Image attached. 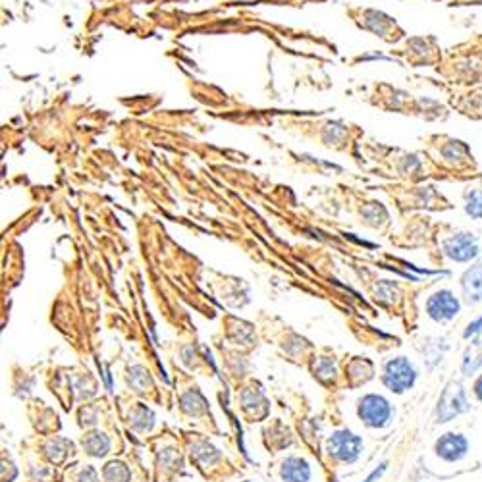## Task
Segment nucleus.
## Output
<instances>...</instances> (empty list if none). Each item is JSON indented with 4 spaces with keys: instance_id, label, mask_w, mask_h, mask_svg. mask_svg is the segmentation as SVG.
<instances>
[{
    "instance_id": "f257e3e1",
    "label": "nucleus",
    "mask_w": 482,
    "mask_h": 482,
    "mask_svg": "<svg viewBox=\"0 0 482 482\" xmlns=\"http://www.w3.org/2000/svg\"><path fill=\"white\" fill-rule=\"evenodd\" d=\"M357 413L366 427H371V429H382V427H388V425H390L393 409L392 403L388 402L384 395L368 393V395H365V398L359 402Z\"/></svg>"
},
{
    "instance_id": "f03ea898",
    "label": "nucleus",
    "mask_w": 482,
    "mask_h": 482,
    "mask_svg": "<svg viewBox=\"0 0 482 482\" xmlns=\"http://www.w3.org/2000/svg\"><path fill=\"white\" fill-rule=\"evenodd\" d=\"M415 380H417V371L407 357H395L386 363L382 382L392 392L403 393L405 390L413 388Z\"/></svg>"
},
{
    "instance_id": "7ed1b4c3",
    "label": "nucleus",
    "mask_w": 482,
    "mask_h": 482,
    "mask_svg": "<svg viewBox=\"0 0 482 482\" xmlns=\"http://www.w3.org/2000/svg\"><path fill=\"white\" fill-rule=\"evenodd\" d=\"M469 409H471V405H469L463 386L459 382H449L442 393L440 402H438V422H449L454 417L467 413Z\"/></svg>"
},
{
    "instance_id": "20e7f679",
    "label": "nucleus",
    "mask_w": 482,
    "mask_h": 482,
    "mask_svg": "<svg viewBox=\"0 0 482 482\" xmlns=\"http://www.w3.org/2000/svg\"><path fill=\"white\" fill-rule=\"evenodd\" d=\"M469 452H471V442L461 432H446L434 444V454L444 463H459L469 456Z\"/></svg>"
},
{
    "instance_id": "39448f33",
    "label": "nucleus",
    "mask_w": 482,
    "mask_h": 482,
    "mask_svg": "<svg viewBox=\"0 0 482 482\" xmlns=\"http://www.w3.org/2000/svg\"><path fill=\"white\" fill-rule=\"evenodd\" d=\"M461 311V303L454 292L449 289H440L427 301V313L434 322L446 324L456 319Z\"/></svg>"
},
{
    "instance_id": "423d86ee",
    "label": "nucleus",
    "mask_w": 482,
    "mask_h": 482,
    "mask_svg": "<svg viewBox=\"0 0 482 482\" xmlns=\"http://www.w3.org/2000/svg\"><path fill=\"white\" fill-rule=\"evenodd\" d=\"M444 253L456 262H471L479 257V241L473 233L459 232L444 241Z\"/></svg>"
},
{
    "instance_id": "0eeeda50",
    "label": "nucleus",
    "mask_w": 482,
    "mask_h": 482,
    "mask_svg": "<svg viewBox=\"0 0 482 482\" xmlns=\"http://www.w3.org/2000/svg\"><path fill=\"white\" fill-rule=\"evenodd\" d=\"M328 449H330V454L336 457V459L351 463V461H355L359 457V454L363 452V440H361L357 434L348 432V430L336 432V434L330 438V442H328Z\"/></svg>"
},
{
    "instance_id": "6e6552de",
    "label": "nucleus",
    "mask_w": 482,
    "mask_h": 482,
    "mask_svg": "<svg viewBox=\"0 0 482 482\" xmlns=\"http://www.w3.org/2000/svg\"><path fill=\"white\" fill-rule=\"evenodd\" d=\"M461 289L467 305H476L482 301V260L469 268L461 276Z\"/></svg>"
},
{
    "instance_id": "1a4fd4ad",
    "label": "nucleus",
    "mask_w": 482,
    "mask_h": 482,
    "mask_svg": "<svg viewBox=\"0 0 482 482\" xmlns=\"http://www.w3.org/2000/svg\"><path fill=\"white\" fill-rule=\"evenodd\" d=\"M282 479L284 482H307L311 479V467L305 459L289 457L282 465Z\"/></svg>"
},
{
    "instance_id": "9d476101",
    "label": "nucleus",
    "mask_w": 482,
    "mask_h": 482,
    "mask_svg": "<svg viewBox=\"0 0 482 482\" xmlns=\"http://www.w3.org/2000/svg\"><path fill=\"white\" fill-rule=\"evenodd\" d=\"M481 366H482V341H471V348L467 349V353H465L461 371H463L465 376H471L474 375Z\"/></svg>"
},
{
    "instance_id": "9b49d317",
    "label": "nucleus",
    "mask_w": 482,
    "mask_h": 482,
    "mask_svg": "<svg viewBox=\"0 0 482 482\" xmlns=\"http://www.w3.org/2000/svg\"><path fill=\"white\" fill-rule=\"evenodd\" d=\"M465 213L474 218V220H482V191L481 189H471L465 193Z\"/></svg>"
},
{
    "instance_id": "f8f14e48",
    "label": "nucleus",
    "mask_w": 482,
    "mask_h": 482,
    "mask_svg": "<svg viewBox=\"0 0 482 482\" xmlns=\"http://www.w3.org/2000/svg\"><path fill=\"white\" fill-rule=\"evenodd\" d=\"M83 447L91 456H105L108 452V440L102 434H89L83 438Z\"/></svg>"
},
{
    "instance_id": "ddd939ff",
    "label": "nucleus",
    "mask_w": 482,
    "mask_h": 482,
    "mask_svg": "<svg viewBox=\"0 0 482 482\" xmlns=\"http://www.w3.org/2000/svg\"><path fill=\"white\" fill-rule=\"evenodd\" d=\"M105 481L107 482H127L130 481V471L122 463H108L105 469Z\"/></svg>"
},
{
    "instance_id": "4468645a",
    "label": "nucleus",
    "mask_w": 482,
    "mask_h": 482,
    "mask_svg": "<svg viewBox=\"0 0 482 482\" xmlns=\"http://www.w3.org/2000/svg\"><path fill=\"white\" fill-rule=\"evenodd\" d=\"M482 332V314L476 319L474 322H471L469 326H467V330H465L463 338L465 339H473V338H479Z\"/></svg>"
},
{
    "instance_id": "2eb2a0df",
    "label": "nucleus",
    "mask_w": 482,
    "mask_h": 482,
    "mask_svg": "<svg viewBox=\"0 0 482 482\" xmlns=\"http://www.w3.org/2000/svg\"><path fill=\"white\" fill-rule=\"evenodd\" d=\"M473 398L482 405V373L479 376H476V378H474V382H473Z\"/></svg>"
}]
</instances>
